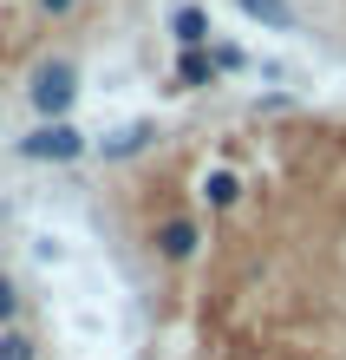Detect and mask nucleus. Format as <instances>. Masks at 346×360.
<instances>
[{
	"label": "nucleus",
	"instance_id": "nucleus-2",
	"mask_svg": "<svg viewBox=\"0 0 346 360\" xmlns=\"http://www.w3.org/2000/svg\"><path fill=\"white\" fill-rule=\"evenodd\" d=\"M13 158H20V164H79V158H92V138H85L72 118L33 124L27 138H13Z\"/></svg>",
	"mask_w": 346,
	"mask_h": 360
},
{
	"label": "nucleus",
	"instance_id": "nucleus-11",
	"mask_svg": "<svg viewBox=\"0 0 346 360\" xmlns=\"http://www.w3.org/2000/svg\"><path fill=\"white\" fill-rule=\"evenodd\" d=\"M209 53H215V66H222V72H248V53H242V46H229V39H215Z\"/></svg>",
	"mask_w": 346,
	"mask_h": 360
},
{
	"label": "nucleus",
	"instance_id": "nucleus-7",
	"mask_svg": "<svg viewBox=\"0 0 346 360\" xmlns=\"http://www.w3.org/2000/svg\"><path fill=\"white\" fill-rule=\"evenodd\" d=\"M235 13H248L255 27H268V33H294V27H300L288 0H235Z\"/></svg>",
	"mask_w": 346,
	"mask_h": 360
},
{
	"label": "nucleus",
	"instance_id": "nucleus-5",
	"mask_svg": "<svg viewBox=\"0 0 346 360\" xmlns=\"http://www.w3.org/2000/svg\"><path fill=\"white\" fill-rule=\"evenodd\" d=\"M170 39H177V53H203V46H215L209 13L197 7V0H177V7H170Z\"/></svg>",
	"mask_w": 346,
	"mask_h": 360
},
{
	"label": "nucleus",
	"instance_id": "nucleus-4",
	"mask_svg": "<svg viewBox=\"0 0 346 360\" xmlns=\"http://www.w3.org/2000/svg\"><path fill=\"white\" fill-rule=\"evenodd\" d=\"M150 144H157V118H131V124H118V131L92 138V158H105V164H131V158L150 151Z\"/></svg>",
	"mask_w": 346,
	"mask_h": 360
},
{
	"label": "nucleus",
	"instance_id": "nucleus-8",
	"mask_svg": "<svg viewBox=\"0 0 346 360\" xmlns=\"http://www.w3.org/2000/svg\"><path fill=\"white\" fill-rule=\"evenodd\" d=\"M203 203H209V210H235V203H242V171L215 164V171L203 177Z\"/></svg>",
	"mask_w": 346,
	"mask_h": 360
},
{
	"label": "nucleus",
	"instance_id": "nucleus-3",
	"mask_svg": "<svg viewBox=\"0 0 346 360\" xmlns=\"http://www.w3.org/2000/svg\"><path fill=\"white\" fill-rule=\"evenodd\" d=\"M150 256L170 262V269L197 262V256H203V223H197V217H183V210H177V217H164L157 229H150Z\"/></svg>",
	"mask_w": 346,
	"mask_h": 360
},
{
	"label": "nucleus",
	"instance_id": "nucleus-12",
	"mask_svg": "<svg viewBox=\"0 0 346 360\" xmlns=\"http://www.w3.org/2000/svg\"><path fill=\"white\" fill-rule=\"evenodd\" d=\"M33 7H39V13H46V20H66V13L79 7V0H33Z\"/></svg>",
	"mask_w": 346,
	"mask_h": 360
},
{
	"label": "nucleus",
	"instance_id": "nucleus-9",
	"mask_svg": "<svg viewBox=\"0 0 346 360\" xmlns=\"http://www.w3.org/2000/svg\"><path fill=\"white\" fill-rule=\"evenodd\" d=\"M20 308H27V295H20V282H13L7 269H0V334H7V328H20Z\"/></svg>",
	"mask_w": 346,
	"mask_h": 360
},
{
	"label": "nucleus",
	"instance_id": "nucleus-10",
	"mask_svg": "<svg viewBox=\"0 0 346 360\" xmlns=\"http://www.w3.org/2000/svg\"><path fill=\"white\" fill-rule=\"evenodd\" d=\"M0 360H39V341L27 328H7V334H0Z\"/></svg>",
	"mask_w": 346,
	"mask_h": 360
},
{
	"label": "nucleus",
	"instance_id": "nucleus-1",
	"mask_svg": "<svg viewBox=\"0 0 346 360\" xmlns=\"http://www.w3.org/2000/svg\"><path fill=\"white\" fill-rule=\"evenodd\" d=\"M79 59H39V66L27 72V105H33V118L39 124H59V118H72L79 112Z\"/></svg>",
	"mask_w": 346,
	"mask_h": 360
},
{
	"label": "nucleus",
	"instance_id": "nucleus-6",
	"mask_svg": "<svg viewBox=\"0 0 346 360\" xmlns=\"http://www.w3.org/2000/svg\"><path fill=\"white\" fill-rule=\"evenodd\" d=\"M215 79H222V66H215V53H177V72H170V86L177 92H215Z\"/></svg>",
	"mask_w": 346,
	"mask_h": 360
}]
</instances>
